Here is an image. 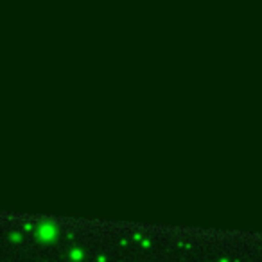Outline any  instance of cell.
Masks as SVG:
<instances>
[{
	"instance_id": "cell-2",
	"label": "cell",
	"mask_w": 262,
	"mask_h": 262,
	"mask_svg": "<svg viewBox=\"0 0 262 262\" xmlns=\"http://www.w3.org/2000/svg\"><path fill=\"white\" fill-rule=\"evenodd\" d=\"M72 257H76V259H79V257H81V253H79V251H74V253H72Z\"/></svg>"
},
{
	"instance_id": "cell-1",
	"label": "cell",
	"mask_w": 262,
	"mask_h": 262,
	"mask_svg": "<svg viewBox=\"0 0 262 262\" xmlns=\"http://www.w3.org/2000/svg\"><path fill=\"white\" fill-rule=\"evenodd\" d=\"M56 235H58V230L54 226H48V224H45V226H42L38 230V237H42L43 241H50Z\"/></svg>"
}]
</instances>
